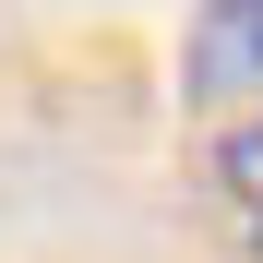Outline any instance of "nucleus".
Here are the masks:
<instances>
[{
	"mask_svg": "<svg viewBox=\"0 0 263 263\" xmlns=\"http://www.w3.org/2000/svg\"><path fill=\"white\" fill-rule=\"evenodd\" d=\"M180 96L192 108H263V0H203L192 12Z\"/></svg>",
	"mask_w": 263,
	"mask_h": 263,
	"instance_id": "nucleus-1",
	"label": "nucleus"
},
{
	"mask_svg": "<svg viewBox=\"0 0 263 263\" xmlns=\"http://www.w3.org/2000/svg\"><path fill=\"white\" fill-rule=\"evenodd\" d=\"M215 203H228L239 239L263 251V108H239L228 132H215Z\"/></svg>",
	"mask_w": 263,
	"mask_h": 263,
	"instance_id": "nucleus-2",
	"label": "nucleus"
}]
</instances>
